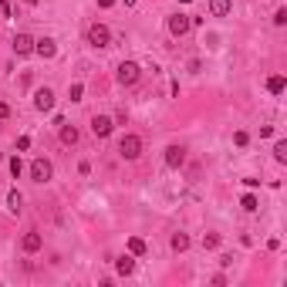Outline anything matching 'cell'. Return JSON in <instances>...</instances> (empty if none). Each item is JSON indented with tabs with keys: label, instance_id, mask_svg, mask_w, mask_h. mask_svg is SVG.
I'll list each match as a JSON object with an SVG mask.
<instances>
[{
	"label": "cell",
	"instance_id": "obj_8",
	"mask_svg": "<svg viewBox=\"0 0 287 287\" xmlns=\"http://www.w3.org/2000/svg\"><path fill=\"white\" fill-rule=\"evenodd\" d=\"M21 247H24V254H37V250L44 247V237H41V233H37V230H31V233H24Z\"/></svg>",
	"mask_w": 287,
	"mask_h": 287
},
{
	"label": "cell",
	"instance_id": "obj_31",
	"mask_svg": "<svg viewBox=\"0 0 287 287\" xmlns=\"http://www.w3.org/2000/svg\"><path fill=\"white\" fill-rule=\"evenodd\" d=\"M179 4H189V0H179Z\"/></svg>",
	"mask_w": 287,
	"mask_h": 287
},
{
	"label": "cell",
	"instance_id": "obj_7",
	"mask_svg": "<svg viewBox=\"0 0 287 287\" xmlns=\"http://www.w3.org/2000/svg\"><path fill=\"white\" fill-rule=\"evenodd\" d=\"M189 27H193V21H189L186 14H176V17H169V34H173V37H183Z\"/></svg>",
	"mask_w": 287,
	"mask_h": 287
},
{
	"label": "cell",
	"instance_id": "obj_4",
	"mask_svg": "<svg viewBox=\"0 0 287 287\" xmlns=\"http://www.w3.org/2000/svg\"><path fill=\"white\" fill-rule=\"evenodd\" d=\"M51 173H54V169H51L47 159H34V162H31V179H34V183H47Z\"/></svg>",
	"mask_w": 287,
	"mask_h": 287
},
{
	"label": "cell",
	"instance_id": "obj_16",
	"mask_svg": "<svg viewBox=\"0 0 287 287\" xmlns=\"http://www.w3.org/2000/svg\"><path fill=\"white\" fill-rule=\"evenodd\" d=\"M21 206H24V196L17 193V189H11V193H7V210H11V213H21Z\"/></svg>",
	"mask_w": 287,
	"mask_h": 287
},
{
	"label": "cell",
	"instance_id": "obj_6",
	"mask_svg": "<svg viewBox=\"0 0 287 287\" xmlns=\"http://www.w3.org/2000/svg\"><path fill=\"white\" fill-rule=\"evenodd\" d=\"M111 129H115V122H111L108 115H95V119H91V132L98 135V139H108Z\"/></svg>",
	"mask_w": 287,
	"mask_h": 287
},
{
	"label": "cell",
	"instance_id": "obj_12",
	"mask_svg": "<svg viewBox=\"0 0 287 287\" xmlns=\"http://www.w3.org/2000/svg\"><path fill=\"white\" fill-rule=\"evenodd\" d=\"M230 11H233L230 0H210V14H213V17H226Z\"/></svg>",
	"mask_w": 287,
	"mask_h": 287
},
{
	"label": "cell",
	"instance_id": "obj_28",
	"mask_svg": "<svg viewBox=\"0 0 287 287\" xmlns=\"http://www.w3.org/2000/svg\"><path fill=\"white\" fill-rule=\"evenodd\" d=\"M111 4H115V0H98V7H111Z\"/></svg>",
	"mask_w": 287,
	"mask_h": 287
},
{
	"label": "cell",
	"instance_id": "obj_14",
	"mask_svg": "<svg viewBox=\"0 0 287 287\" xmlns=\"http://www.w3.org/2000/svg\"><path fill=\"white\" fill-rule=\"evenodd\" d=\"M169 247H173L176 254H183V250H189V237H186V233H173V240H169Z\"/></svg>",
	"mask_w": 287,
	"mask_h": 287
},
{
	"label": "cell",
	"instance_id": "obj_29",
	"mask_svg": "<svg viewBox=\"0 0 287 287\" xmlns=\"http://www.w3.org/2000/svg\"><path fill=\"white\" fill-rule=\"evenodd\" d=\"M122 4H125V7H135V4H139V0H122Z\"/></svg>",
	"mask_w": 287,
	"mask_h": 287
},
{
	"label": "cell",
	"instance_id": "obj_15",
	"mask_svg": "<svg viewBox=\"0 0 287 287\" xmlns=\"http://www.w3.org/2000/svg\"><path fill=\"white\" fill-rule=\"evenodd\" d=\"M61 142H65V145H75L78 142V129H75V125H65V122H61Z\"/></svg>",
	"mask_w": 287,
	"mask_h": 287
},
{
	"label": "cell",
	"instance_id": "obj_5",
	"mask_svg": "<svg viewBox=\"0 0 287 287\" xmlns=\"http://www.w3.org/2000/svg\"><path fill=\"white\" fill-rule=\"evenodd\" d=\"M34 108L37 111H51L54 108V91L51 88H37L34 91Z\"/></svg>",
	"mask_w": 287,
	"mask_h": 287
},
{
	"label": "cell",
	"instance_id": "obj_18",
	"mask_svg": "<svg viewBox=\"0 0 287 287\" xmlns=\"http://www.w3.org/2000/svg\"><path fill=\"white\" fill-rule=\"evenodd\" d=\"M129 254H132V257H142L145 254V240H142V237H129Z\"/></svg>",
	"mask_w": 287,
	"mask_h": 287
},
{
	"label": "cell",
	"instance_id": "obj_13",
	"mask_svg": "<svg viewBox=\"0 0 287 287\" xmlns=\"http://www.w3.org/2000/svg\"><path fill=\"white\" fill-rule=\"evenodd\" d=\"M284 88H287L284 75H270V78H267V91H270V95H280Z\"/></svg>",
	"mask_w": 287,
	"mask_h": 287
},
{
	"label": "cell",
	"instance_id": "obj_9",
	"mask_svg": "<svg viewBox=\"0 0 287 287\" xmlns=\"http://www.w3.org/2000/svg\"><path fill=\"white\" fill-rule=\"evenodd\" d=\"M183 159H186V149H183V145H169L166 149V166L169 169H179L183 166Z\"/></svg>",
	"mask_w": 287,
	"mask_h": 287
},
{
	"label": "cell",
	"instance_id": "obj_3",
	"mask_svg": "<svg viewBox=\"0 0 287 287\" xmlns=\"http://www.w3.org/2000/svg\"><path fill=\"white\" fill-rule=\"evenodd\" d=\"M108 41H111V31L105 24H91L88 27V44L91 47H108Z\"/></svg>",
	"mask_w": 287,
	"mask_h": 287
},
{
	"label": "cell",
	"instance_id": "obj_21",
	"mask_svg": "<svg viewBox=\"0 0 287 287\" xmlns=\"http://www.w3.org/2000/svg\"><path fill=\"white\" fill-rule=\"evenodd\" d=\"M274 159H277V162H287V142H277L274 145Z\"/></svg>",
	"mask_w": 287,
	"mask_h": 287
},
{
	"label": "cell",
	"instance_id": "obj_23",
	"mask_svg": "<svg viewBox=\"0 0 287 287\" xmlns=\"http://www.w3.org/2000/svg\"><path fill=\"white\" fill-rule=\"evenodd\" d=\"M27 149H31V135H21L17 139V152H27Z\"/></svg>",
	"mask_w": 287,
	"mask_h": 287
},
{
	"label": "cell",
	"instance_id": "obj_30",
	"mask_svg": "<svg viewBox=\"0 0 287 287\" xmlns=\"http://www.w3.org/2000/svg\"><path fill=\"white\" fill-rule=\"evenodd\" d=\"M24 4H31V7H34V4H41V0H24Z\"/></svg>",
	"mask_w": 287,
	"mask_h": 287
},
{
	"label": "cell",
	"instance_id": "obj_20",
	"mask_svg": "<svg viewBox=\"0 0 287 287\" xmlns=\"http://www.w3.org/2000/svg\"><path fill=\"white\" fill-rule=\"evenodd\" d=\"M203 247L206 250H216L220 247V233H203Z\"/></svg>",
	"mask_w": 287,
	"mask_h": 287
},
{
	"label": "cell",
	"instance_id": "obj_26",
	"mask_svg": "<svg viewBox=\"0 0 287 287\" xmlns=\"http://www.w3.org/2000/svg\"><path fill=\"white\" fill-rule=\"evenodd\" d=\"M247 139H250V135L243 132V129H240V132H237V135H233V142H237V145H247Z\"/></svg>",
	"mask_w": 287,
	"mask_h": 287
},
{
	"label": "cell",
	"instance_id": "obj_22",
	"mask_svg": "<svg viewBox=\"0 0 287 287\" xmlns=\"http://www.w3.org/2000/svg\"><path fill=\"white\" fill-rule=\"evenodd\" d=\"M81 95H85V85H78V81H75L71 91H68V98H71V101H81Z\"/></svg>",
	"mask_w": 287,
	"mask_h": 287
},
{
	"label": "cell",
	"instance_id": "obj_1",
	"mask_svg": "<svg viewBox=\"0 0 287 287\" xmlns=\"http://www.w3.org/2000/svg\"><path fill=\"white\" fill-rule=\"evenodd\" d=\"M119 155H122V159H129V162H132V159H139V155H142V139H139V135H122Z\"/></svg>",
	"mask_w": 287,
	"mask_h": 287
},
{
	"label": "cell",
	"instance_id": "obj_25",
	"mask_svg": "<svg viewBox=\"0 0 287 287\" xmlns=\"http://www.w3.org/2000/svg\"><path fill=\"white\" fill-rule=\"evenodd\" d=\"M274 24H277V27H284V24H287V11H284V7L274 14Z\"/></svg>",
	"mask_w": 287,
	"mask_h": 287
},
{
	"label": "cell",
	"instance_id": "obj_11",
	"mask_svg": "<svg viewBox=\"0 0 287 287\" xmlns=\"http://www.w3.org/2000/svg\"><path fill=\"white\" fill-rule=\"evenodd\" d=\"M14 51H17V54H31L34 51V37L31 34H17V37H14Z\"/></svg>",
	"mask_w": 287,
	"mask_h": 287
},
{
	"label": "cell",
	"instance_id": "obj_27",
	"mask_svg": "<svg viewBox=\"0 0 287 287\" xmlns=\"http://www.w3.org/2000/svg\"><path fill=\"white\" fill-rule=\"evenodd\" d=\"M7 115H11V105H7V101H0V119H7Z\"/></svg>",
	"mask_w": 287,
	"mask_h": 287
},
{
	"label": "cell",
	"instance_id": "obj_19",
	"mask_svg": "<svg viewBox=\"0 0 287 287\" xmlns=\"http://www.w3.org/2000/svg\"><path fill=\"white\" fill-rule=\"evenodd\" d=\"M240 206H243L247 213H257V210H260V203H257V196H254V193H247V196L240 199Z\"/></svg>",
	"mask_w": 287,
	"mask_h": 287
},
{
	"label": "cell",
	"instance_id": "obj_2",
	"mask_svg": "<svg viewBox=\"0 0 287 287\" xmlns=\"http://www.w3.org/2000/svg\"><path fill=\"white\" fill-rule=\"evenodd\" d=\"M115 78H119V85H125V88L135 85V81H139V65H135V61H122L119 71H115Z\"/></svg>",
	"mask_w": 287,
	"mask_h": 287
},
{
	"label": "cell",
	"instance_id": "obj_17",
	"mask_svg": "<svg viewBox=\"0 0 287 287\" xmlns=\"http://www.w3.org/2000/svg\"><path fill=\"white\" fill-rule=\"evenodd\" d=\"M115 270H119L122 277H129L135 270V260H132V257H122V260H115Z\"/></svg>",
	"mask_w": 287,
	"mask_h": 287
},
{
	"label": "cell",
	"instance_id": "obj_10",
	"mask_svg": "<svg viewBox=\"0 0 287 287\" xmlns=\"http://www.w3.org/2000/svg\"><path fill=\"white\" fill-rule=\"evenodd\" d=\"M34 51H37L41 58H54L58 54V44L51 41V37H41V41H34Z\"/></svg>",
	"mask_w": 287,
	"mask_h": 287
},
{
	"label": "cell",
	"instance_id": "obj_24",
	"mask_svg": "<svg viewBox=\"0 0 287 287\" xmlns=\"http://www.w3.org/2000/svg\"><path fill=\"white\" fill-rule=\"evenodd\" d=\"M11 173H14V176H21V173H24V162H21V159H17V155H14V159H11Z\"/></svg>",
	"mask_w": 287,
	"mask_h": 287
}]
</instances>
